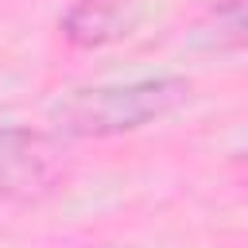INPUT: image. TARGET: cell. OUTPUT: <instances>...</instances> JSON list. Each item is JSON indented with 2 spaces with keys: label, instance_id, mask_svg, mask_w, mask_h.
I'll return each instance as SVG.
<instances>
[{
  "label": "cell",
  "instance_id": "obj_1",
  "mask_svg": "<svg viewBox=\"0 0 248 248\" xmlns=\"http://www.w3.org/2000/svg\"><path fill=\"white\" fill-rule=\"evenodd\" d=\"M194 85L178 74L120 81V85H97V89H74L66 101L54 105V128L58 136L74 140H112L140 132L170 112H178L190 101Z\"/></svg>",
  "mask_w": 248,
  "mask_h": 248
},
{
  "label": "cell",
  "instance_id": "obj_4",
  "mask_svg": "<svg viewBox=\"0 0 248 248\" xmlns=\"http://www.w3.org/2000/svg\"><path fill=\"white\" fill-rule=\"evenodd\" d=\"M190 43L205 54L248 50V0H217L190 23Z\"/></svg>",
  "mask_w": 248,
  "mask_h": 248
},
{
  "label": "cell",
  "instance_id": "obj_5",
  "mask_svg": "<svg viewBox=\"0 0 248 248\" xmlns=\"http://www.w3.org/2000/svg\"><path fill=\"white\" fill-rule=\"evenodd\" d=\"M236 170H240V178L248 182V151H244V155H236Z\"/></svg>",
  "mask_w": 248,
  "mask_h": 248
},
{
  "label": "cell",
  "instance_id": "obj_2",
  "mask_svg": "<svg viewBox=\"0 0 248 248\" xmlns=\"http://www.w3.org/2000/svg\"><path fill=\"white\" fill-rule=\"evenodd\" d=\"M70 182V151L58 132L31 124L0 128V202L43 205Z\"/></svg>",
  "mask_w": 248,
  "mask_h": 248
},
{
  "label": "cell",
  "instance_id": "obj_3",
  "mask_svg": "<svg viewBox=\"0 0 248 248\" xmlns=\"http://www.w3.org/2000/svg\"><path fill=\"white\" fill-rule=\"evenodd\" d=\"M136 19L140 0H74L58 19V35L78 50H97L124 39Z\"/></svg>",
  "mask_w": 248,
  "mask_h": 248
}]
</instances>
